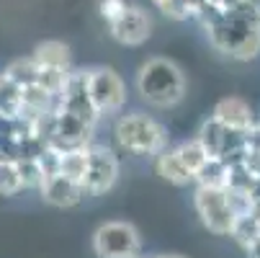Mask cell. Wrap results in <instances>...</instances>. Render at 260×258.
I'll return each mask as SVG.
<instances>
[{
	"instance_id": "obj_10",
	"label": "cell",
	"mask_w": 260,
	"mask_h": 258,
	"mask_svg": "<svg viewBox=\"0 0 260 258\" xmlns=\"http://www.w3.org/2000/svg\"><path fill=\"white\" fill-rule=\"evenodd\" d=\"M39 196L49 207L72 209V207H78L88 196V191H85V186H80V183H75V181H70V178H64V176L57 173V176L44 178V183L39 186Z\"/></svg>"
},
{
	"instance_id": "obj_13",
	"label": "cell",
	"mask_w": 260,
	"mask_h": 258,
	"mask_svg": "<svg viewBox=\"0 0 260 258\" xmlns=\"http://www.w3.org/2000/svg\"><path fill=\"white\" fill-rule=\"evenodd\" d=\"M36 65L39 67H54V70H67L70 72V47L64 42H42V44H36L34 54Z\"/></svg>"
},
{
	"instance_id": "obj_22",
	"label": "cell",
	"mask_w": 260,
	"mask_h": 258,
	"mask_svg": "<svg viewBox=\"0 0 260 258\" xmlns=\"http://www.w3.org/2000/svg\"><path fill=\"white\" fill-rule=\"evenodd\" d=\"M129 8L126 0H101L98 3V13L106 23H114L119 16H124V11Z\"/></svg>"
},
{
	"instance_id": "obj_19",
	"label": "cell",
	"mask_w": 260,
	"mask_h": 258,
	"mask_svg": "<svg viewBox=\"0 0 260 258\" xmlns=\"http://www.w3.org/2000/svg\"><path fill=\"white\" fill-rule=\"evenodd\" d=\"M23 191V181L18 176L16 160L3 158L0 160V196H16Z\"/></svg>"
},
{
	"instance_id": "obj_23",
	"label": "cell",
	"mask_w": 260,
	"mask_h": 258,
	"mask_svg": "<svg viewBox=\"0 0 260 258\" xmlns=\"http://www.w3.org/2000/svg\"><path fill=\"white\" fill-rule=\"evenodd\" d=\"M155 258H183V255H175V253H162V255H155Z\"/></svg>"
},
{
	"instance_id": "obj_8",
	"label": "cell",
	"mask_w": 260,
	"mask_h": 258,
	"mask_svg": "<svg viewBox=\"0 0 260 258\" xmlns=\"http://www.w3.org/2000/svg\"><path fill=\"white\" fill-rule=\"evenodd\" d=\"M111 36L126 47H139L150 39L152 34V18L147 16V11H142L139 6H129L124 11V16H119L114 23H108Z\"/></svg>"
},
{
	"instance_id": "obj_3",
	"label": "cell",
	"mask_w": 260,
	"mask_h": 258,
	"mask_svg": "<svg viewBox=\"0 0 260 258\" xmlns=\"http://www.w3.org/2000/svg\"><path fill=\"white\" fill-rule=\"evenodd\" d=\"M114 142L124 153L144 155V158H157L162 150H168V129L162 122H157L152 114L132 111L119 114L114 122Z\"/></svg>"
},
{
	"instance_id": "obj_2",
	"label": "cell",
	"mask_w": 260,
	"mask_h": 258,
	"mask_svg": "<svg viewBox=\"0 0 260 258\" xmlns=\"http://www.w3.org/2000/svg\"><path fill=\"white\" fill-rule=\"evenodd\" d=\"M137 93L152 108H175L185 98V75L168 57H152L137 70Z\"/></svg>"
},
{
	"instance_id": "obj_24",
	"label": "cell",
	"mask_w": 260,
	"mask_h": 258,
	"mask_svg": "<svg viewBox=\"0 0 260 258\" xmlns=\"http://www.w3.org/2000/svg\"><path fill=\"white\" fill-rule=\"evenodd\" d=\"M152 3H155V6H157V3H160V0H152Z\"/></svg>"
},
{
	"instance_id": "obj_12",
	"label": "cell",
	"mask_w": 260,
	"mask_h": 258,
	"mask_svg": "<svg viewBox=\"0 0 260 258\" xmlns=\"http://www.w3.org/2000/svg\"><path fill=\"white\" fill-rule=\"evenodd\" d=\"M232 181V165L221 158H209L204 163V168L196 173V186H206V189H230Z\"/></svg>"
},
{
	"instance_id": "obj_1",
	"label": "cell",
	"mask_w": 260,
	"mask_h": 258,
	"mask_svg": "<svg viewBox=\"0 0 260 258\" xmlns=\"http://www.w3.org/2000/svg\"><path fill=\"white\" fill-rule=\"evenodd\" d=\"M211 11L206 21V34L211 44L232 60H252L260 52V6L257 0H247L240 8L221 11V8H206Z\"/></svg>"
},
{
	"instance_id": "obj_20",
	"label": "cell",
	"mask_w": 260,
	"mask_h": 258,
	"mask_svg": "<svg viewBox=\"0 0 260 258\" xmlns=\"http://www.w3.org/2000/svg\"><path fill=\"white\" fill-rule=\"evenodd\" d=\"M16 165H18V176L23 181V189H36V191H39V186L47 178L44 170H42L39 158H18Z\"/></svg>"
},
{
	"instance_id": "obj_7",
	"label": "cell",
	"mask_w": 260,
	"mask_h": 258,
	"mask_svg": "<svg viewBox=\"0 0 260 258\" xmlns=\"http://www.w3.org/2000/svg\"><path fill=\"white\" fill-rule=\"evenodd\" d=\"M88 153H90V165H88V178H85V191L88 196H101L116 186V181L121 176V163H119V155L108 145L93 142L88 147Z\"/></svg>"
},
{
	"instance_id": "obj_16",
	"label": "cell",
	"mask_w": 260,
	"mask_h": 258,
	"mask_svg": "<svg viewBox=\"0 0 260 258\" xmlns=\"http://www.w3.org/2000/svg\"><path fill=\"white\" fill-rule=\"evenodd\" d=\"M175 153H178L180 163L193 173V181H196V173L204 168V163L211 158L196 137H193V139H183V142H178V145H175Z\"/></svg>"
},
{
	"instance_id": "obj_15",
	"label": "cell",
	"mask_w": 260,
	"mask_h": 258,
	"mask_svg": "<svg viewBox=\"0 0 260 258\" xmlns=\"http://www.w3.org/2000/svg\"><path fill=\"white\" fill-rule=\"evenodd\" d=\"M3 75L11 83H16L18 88H28V85H36V80H39V65H36L34 57H18V60L8 62Z\"/></svg>"
},
{
	"instance_id": "obj_11",
	"label": "cell",
	"mask_w": 260,
	"mask_h": 258,
	"mask_svg": "<svg viewBox=\"0 0 260 258\" xmlns=\"http://www.w3.org/2000/svg\"><path fill=\"white\" fill-rule=\"evenodd\" d=\"M155 173L162 181H168L170 186H188V183H193V173L180 163L175 147H168L155 158Z\"/></svg>"
},
{
	"instance_id": "obj_4",
	"label": "cell",
	"mask_w": 260,
	"mask_h": 258,
	"mask_svg": "<svg viewBox=\"0 0 260 258\" xmlns=\"http://www.w3.org/2000/svg\"><path fill=\"white\" fill-rule=\"evenodd\" d=\"M95 258H142V235L126 219H108L93 233Z\"/></svg>"
},
{
	"instance_id": "obj_6",
	"label": "cell",
	"mask_w": 260,
	"mask_h": 258,
	"mask_svg": "<svg viewBox=\"0 0 260 258\" xmlns=\"http://www.w3.org/2000/svg\"><path fill=\"white\" fill-rule=\"evenodd\" d=\"M85 83H88V96L101 119L121 114V108L126 103V85L116 70L111 67L85 70Z\"/></svg>"
},
{
	"instance_id": "obj_5",
	"label": "cell",
	"mask_w": 260,
	"mask_h": 258,
	"mask_svg": "<svg viewBox=\"0 0 260 258\" xmlns=\"http://www.w3.org/2000/svg\"><path fill=\"white\" fill-rule=\"evenodd\" d=\"M193 209L201 219V225L214 235H232L237 225V212L230 199V189H206L196 186L193 191Z\"/></svg>"
},
{
	"instance_id": "obj_18",
	"label": "cell",
	"mask_w": 260,
	"mask_h": 258,
	"mask_svg": "<svg viewBox=\"0 0 260 258\" xmlns=\"http://www.w3.org/2000/svg\"><path fill=\"white\" fill-rule=\"evenodd\" d=\"M230 238H235V240H237V245H240L242 250H247V253H250V250L260 243V217H257L255 212H252V214L240 217Z\"/></svg>"
},
{
	"instance_id": "obj_17",
	"label": "cell",
	"mask_w": 260,
	"mask_h": 258,
	"mask_svg": "<svg viewBox=\"0 0 260 258\" xmlns=\"http://www.w3.org/2000/svg\"><path fill=\"white\" fill-rule=\"evenodd\" d=\"M21 103H23V88L11 83L3 72H0V117L18 119L21 117Z\"/></svg>"
},
{
	"instance_id": "obj_21",
	"label": "cell",
	"mask_w": 260,
	"mask_h": 258,
	"mask_svg": "<svg viewBox=\"0 0 260 258\" xmlns=\"http://www.w3.org/2000/svg\"><path fill=\"white\" fill-rule=\"evenodd\" d=\"M157 8L173 21H185V18H191L196 13L193 0H160Z\"/></svg>"
},
{
	"instance_id": "obj_14",
	"label": "cell",
	"mask_w": 260,
	"mask_h": 258,
	"mask_svg": "<svg viewBox=\"0 0 260 258\" xmlns=\"http://www.w3.org/2000/svg\"><path fill=\"white\" fill-rule=\"evenodd\" d=\"M88 165H90V153L88 147H80V150H64L59 158V176L70 178L85 186V178H88Z\"/></svg>"
},
{
	"instance_id": "obj_9",
	"label": "cell",
	"mask_w": 260,
	"mask_h": 258,
	"mask_svg": "<svg viewBox=\"0 0 260 258\" xmlns=\"http://www.w3.org/2000/svg\"><path fill=\"white\" fill-rule=\"evenodd\" d=\"M211 119H216L224 129H230L235 134H245V137H250L252 129H255L252 108L240 96H224V98H219L216 106H214V111H211Z\"/></svg>"
}]
</instances>
